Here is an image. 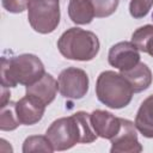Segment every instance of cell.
Returning <instances> with one entry per match:
<instances>
[{"mask_svg": "<svg viewBox=\"0 0 153 153\" xmlns=\"http://www.w3.org/2000/svg\"><path fill=\"white\" fill-rule=\"evenodd\" d=\"M153 6V0H130L129 13L135 19H141L146 17Z\"/></svg>", "mask_w": 153, "mask_h": 153, "instance_id": "obj_19", "label": "cell"}, {"mask_svg": "<svg viewBox=\"0 0 153 153\" xmlns=\"http://www.w3.org/2000/svg\"><path fill=\"white\" fill-rule=\"evenodd\" d=\"M96 94L104 105L111 109H122L131 102L134 91L121 73L104 71L97 78Z\"/></svg>", "mask_w": 153, "mask_h": 153, "instance_id": "obj_4", "label": "cell"}, {"mask_svg": "<svg viewBox=\"0 0 153 153\" xmlns=\"http://www.w3.org/2000/svg\"><path fill=\"white\" fill-rule=\"evenodd\" d=\"M94 10V16L105 18L111 16L118 7L120 0H88Z\"/></svg>", "mask_w": 153, "mask_h": 153, "instance_id": "obj_18", "label": "cell"}, {"mask_svg": "<svg viewBox=\"0 0 153 153\" xmlns=\"http://www.w3.org/2000/svg\"><path fill=\"white\" fill-rule=\"evenodd\" d=\"M44 111L45 105L31 96L25 94V97L16 102V112L20 124L32 126L39 122L44 115Z\"/></svg>", "mask_w": 153, "mask_h": 153, "instance_id": "obj_9", "label": "cell"}, {"mask_svg": "<svg viewBox=\"0 0 153 153\" xmlns=\"http://www.w3.org/2000/svg\"><path fill=\"white\" fill-rule=\"evenodd\" d=\"M55 151H66L76 143H91L97 139L90 114L78 111L68 117L55 120L45 131Z\"/></svg>", "mask_w": 153, "mask_h": 153, "instance_id": "obj_1", "label": "cell"}, {"mask_svg": "<svg viewBox=\"0 0 153 153\" xmlns=\"http://www.w3.org/2000/svg\"><path fill=\"white\" fill-rule=\"evenodd\" d=\"M57 90H59V82L54 79L51 74L44 73V75L39 80H37L32 85L26 86L25 94L41 100L47 106L55 99Z\"/></svg>", "mask_w": 153, "mask_h": 153, "instance_id": "obj_11", "label": "cell"}, {"mask_svg": "<svg viewBox=\"0 0 153 153\" xmlns=\"http://www.w3.org/2000/svg\"><path fill=\"white\" fill-rule=\"evenodd\" d=\"M10 90L8 87H5V86H1V98H0V108L6 105L8 102H10Z\"/></svg>", "mask_w": 153, "mask_h": 153, "instance_id": "obj_21", "label": "cell"}, {"mask_svg": "<svg viewBox=\"0 0 153 153\" xmlns=\"http://www.w3.org/2000/svg\"><path fill=\"white\" fill-rule=\"evenodd\" d=\"M44 65L33 54L1 57V86L16 87L18 84L29 86L44 75Z\"/></svg>", "mask_w": 153, "mask_h": 153, "instance_id": "obj_2", "label": "cell"}, {"mask_svg": "<svg viewBox=\"0 0 153 153\" xmlns=\"http://www.w3.org/2000/svg\"><path fill=\"white\" fill-rule=\"evenodd\" d=\"M135 127L145 137L153 139V94L141 103L136 112Z\"/></svg>", "mask_w": 153, "mask_h": 153, "instance_id": "obj_13", "label": "cell"}, {"mask_svg": "<svg viewBox=\"0 0 153 153\" xmlns=\"http://www.w3.org/2000/svg\"><path fill=\"white\" fill-rule=\"evenodd\" d=\"M121 120L120 131L110 139L111 153H139L142 151V146L137 140V133L135 123L129 120Z\"/></svg>", "mask_w": 153, "mask_h": 153, "instance_id": "obj_7", "label": "cell"}, {"mask_svg": "<svg viewBox=\"0 0 153 153\" xmlns=\"http://www.w3.org/2000/svg\"><path fill=\"white\" fill-rule=\"evenodd\" d=\"M90 121L97 136L112 139L121 129V120L105 110H94L90 114Z\"/></svg>", "mask_w": 153, "mask_h": 153, "instance_id": "obj_10", "label": "cell"}, {"mask_svg": "<svg viewBox=\"0 0 153 153\" xmlns=\"http://www.w3.org/2000/svg\"><path fill=\"white\" fill-rule=\"evenodd\" d=\"M54 147L50 142V140L43 135H32L25 139L23 143V152L24 153H31V152H54Z\"/></svg>", "mask_w": 153, "mask_h": 153, "instance_id": "obj_17", "label": "cell"}, {"mask_svg": "<svg viewBox=\"0 0 153 153\" xmlns=\"http://www.w3.org/2000/svg\"><path fill=\"white\" fill-rule=\"evenodd\" d=\"M131 42L140 51L147 53L153 57V25L148 24L136 29L131 35Z\"/></svg>", "mask_w": 153, "mask_h": 153, "instance_id": "obj_15", "label": "cell"}, {"mask_svg": "<svg viewBox=\"0 0 153 153\" xmlns=\"http://www.w3.org/2000/svg\"><path fill=\"white\" fill-rule=\"evenodd\" d=\"M20 124L17 112H16V103L8 102L6 105L1 106L0 111V129L2 131L14 130Z\"/></svg>", "mask_w": 153, "mask_h": 153, "instance_id": "obj_16", "label": "cell"}, {"mask_svg": "<svg viewBox=\"0 0 153 153\" xmlns=\"http://www.w3.org/2000/svg\"><path fill=\"white\" fill-rule=\"evenodd\" d=\"M99 39L92 31L71 27L65 31L59 41L57 48L62 56L75 61H91L99 51Z\"/></svg>", "mask_w": 153, "mask_h": 153, "instance_id": "obj_3", "label": "cell"}, {"mask_svg": "<svg viewBox=\"0 0 153 153\" xmlns=\"http://www.w3.org/2000/svg\"><path fill=\"white\" fill-rule=\"evenodd\" d=\"M59 92L68 99H81L88 91V75L84 69L68 67L63 69L59 78Z\"/></svg>", "mask_w": 153, "mask_h": 153, "instance_id": "obj_6", "label": "cell"}, {"mask_svg": "<svg viewBox=\"0 0 153 153\" xmlns=\"http://www.w3.org/2000/svg\"><path fill=\"white\" fill-rule=\"evenodd\" d=\"M121 74L128 80L134 93L147 90L152 84V72L143 62H139L135 67L121 72Z\"/></svg>", "mask_w": 153, "mask_h": 153, "instance_id": "obj_12", "label": "cell"}, {"mask_svg": "<svg viewBox=\"0 0 153 153\" xmlns=\"http://www.w3.org/2000/svg\"><path fill=\"white\" fill-rule=\"evenodd\" d=\"M1 4L10 13H22L27 8L29 0H1Z\"/></svg>", "mask_w": 153, "mask_h": 153, "instance_id": "obj_20", "label": "cell"}, {"mask_svg": "<svg viewBox=\"0 0 153 153\" xmlns=\"http://www.w3.org/2000/svg\"><path fill=\"white\" fill-rule=\"evenodd\" d=\"M140 50L130 42H118L114 44L108 55L110 66L120 69V72L128 71L140 62Z\"/></svg>", "mask_w": 153, "mask_h": 153, "instance_id": "obj_8", "label": "cell"}, {"mask_svg": "<svg viewBox=\"0 0 153 153\" xmlns=\"http://www.w3.org/2000/svg\"><path fill=\"white\" fill-rule=\"evenodd\" d=\"M27 19L36 32H53L60 23L59 0H29Z\"/></svg>", "mask_w": 153, "mask_h": 153, "instance_id": "obj_5", "label": "cell"}, {"mask_svg": "<svg viewBox=\"0 0 153 153\" xmlns=\"http://www.w3.org/2000/svg\"><path fill=\"white\" fill-rule=\"evenodd\" d=\"M68 16L71 20L79 25L90 24L94 16V10L88 0H69Z\"/></svg>", "mask_w": 153, "mask_h": 153, "instance_id": "obj_14", "label": "cell"}]
</instances>
